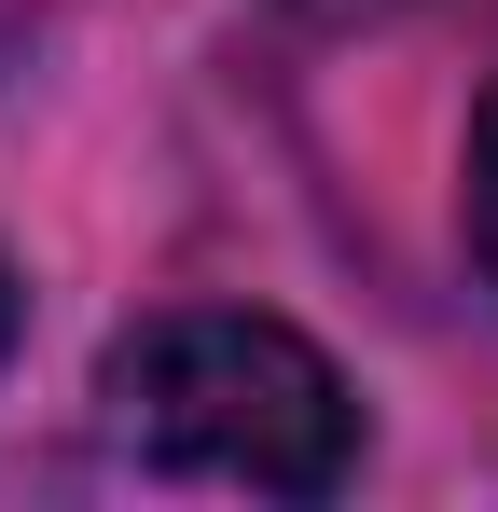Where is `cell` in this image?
I'll use <instances>...</instances> for the list:
<instances>
[{
    "instance_id": "cell-1",
    "label": "cell",
    "mask_w": 498,
    "mask_h": 512,
    "mask_svg": "<svg viewBox=\"0 0 498 512\" xmlns=\"http://www.w3.org/2000/svg\"><path fill=\"white\" fill-rule=\"evenodd\" d=\"M97 429L166 485H249V499H332L360 457V402L291 319L249 305H166L97 360Z\"/></svg>"
},
{
    "instance_id": "cell-2",
    "label": "cell",
    "mask_w": 498,
    "mask_h": 512,
    "mask_svg": "<svg viewBox=\"0 0 498 512\" xmlns=\"http://www.w3.org/2000/svg\"><path fill=\"white\" fill-rule=\"evenodd\" d=\"M471 263H485V291H498V97H485V125H471Z\"/></svg>"
},
{
    "instance_id": "cell-3",
    "label": "cell",
    "mask_w": 498,
    "mask_h": 512,
    "mask_svg": "<svg viewBox=\"0 0 498 512\" xmlns=\"http://www.w3.org/2000/svg\"><path fill=\"white\" fill-rule=\"evenodd\" d=\"M0 346H14V263H0Z\"/></svg>"
}]
</instances>
